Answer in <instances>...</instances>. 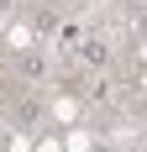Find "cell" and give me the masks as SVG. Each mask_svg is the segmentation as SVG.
<instances>
[{
	"instance_id": "obj_1",
	"label": "cell",
	"mask_w": 147,
	"mask_h": 152,
	"mask_svg": "<svg viewBox=\"0 0 147 152\" xmlns=\"http://www.w3.org/2000/svg\"><path fill=\"white\" fill-rule=\"evenodd\" d=\"M42 68H47V63L37 58V53H21V74H26V79H42Z\"/></svg>"
}]
</instances>
